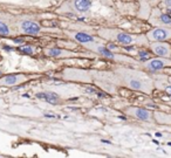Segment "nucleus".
I'll return each mask as SVG.
<instances>
[{
	"label": "nucleus",
	"mask_w": 171,
	"mask_h": 158,
	"mask_svg": "<svg viewBox=\"0 0 171 158\" xmlns=\"http://www.w3.org/2000/svg\"><path fill=\"white\" fill-rule=\"evenodd\" d=\"M18 35V32L14 27L13 20H8L0 15V36H15Z\"/></svg>",
	"instance_id": "nucleus-13"
},
{
	"label": "nucleus",
	"mask_w": 171,
	"mask_h": 158,
	"mask_svg": "<svg viewBox=\"0 0 171 158\" xmlns=\"http://www.w3.org/2000/svg\"><path fill=\"white\" fill-rule=\"evenodd\" d=\"M66 35L70 40H73L74 42L83 46L84 48H87L88 51L90 52H94L97 46L100 45H104L106 41L103 39H97L95 36L85 33V32H81V31H65Z\"/></svg>",
	"instance_id": "nucleus-3"
},
{
	"label": "nucleus",
	"mask_w": 171,
	"mask_h": 158,
	"mask_svg": "<svg viewBox=\"0 0 171 158\" xmlns=\"http://www.w3.org/2000/svg\"><path fill=\"white\" fill-rule=\"evenodd\" d=\"M142 67L151 73L156 71H161L165 68L171 67V59L170 57H151V59H146L142 62Z\"/></svg>",
	"instance_id": "nucleus-7"
},
{
	"label": "nucleus",
	"mask_w": 171,
	"mask_h": 158,
	"mask_svg": "<svg viewBox=\"0 0 171 158\" xmlns=\"http://www.w3.org/2000/svg\"><path fill=\"white\" fill-rule=\"evenodd\" d=\"M92 0H66L56 12L59 14H85L92 9Z\"/></svg>",
	"instance_id": "nucleus-4"
},
{
	"label": "nucleus",
	"mask_w": 171,
	"mask_h": 158,
	"mask_svg": "<svg viewBox=\"0 0 171 158\" xmlns=\"http://www.w3.org/2000/svg\"><path fill=\"white\" fill-rule=\"evenodd\" d=\"M33 76L28 75V74H22V73H15V74H7L0 77V87H6V88H11V87H15V86H20V84L25 83L27 81H29Z\"/></svg>",
	"instance_id": "nucleus-8"
},
{
	"label": "nucleus",
	"mask_w": 171,
	"mask_h": 158,
	"mask_svg": "<svg viewBox=\"0 0 171 158\" xmlns=\"http://www.w3.org/2000/svg\"><path fill=\"white\" fill-rule=\"evenodd\" d=\"M146 39L152 41H168L171 40V27H154L146 32Z\"/></svg>",
	"instance_id": "nucleus-9"
},
{
	"label": "nucleus",
	"mask_w": 171,
	"mask_h": 158,
	"mask_svg": "<svg viewBox=\"0 0 171 158\" xmlns=\"http://www.w3.org/2000/svg\"><path fill=\"white\" fill-rule=\"evenodd\" d=\"M149 22L155 27H171V17L163 13L161 9L155 8L149 18Z\"/></svg>",
	"instance_id": "nucleus-11"
},
{
	"label": "nucleus",
	"mask_w": 171,
	"mask_h": 158,
	"mask_svg": "<svg viewBox=\"0 0 171 158\" xmlns=\"http://www.w3.org/2000/svg\"><path fill=\"white\" fill-rule=\"evenodd\" d=\"M161 5H163L164 7H168V8H171V0H160Z\"/></svg>",
	"instance_id": "nucleus-16"
},
{
	"label": "nucleus",
	"mask_w": 171,
	"mask_h": 158,
	"mask_svg": "<svg viewBox=\"0 0 171 158\" xmlns=\"http://www.w3.org/2000/svg\"><path fill=\"white\" fill-rule=\"evenodd\" d=\"M14 27L18 32V34L23 35H40L42 33V27L40 23L28 17H17L13 20Z\"/></svg>",
	"instance_id": "nucleus-5"
},
{
	"label": "nucleus",
	"mask_w": 171,
	"mask_h": 158,
	"mask_svg": "<svg viewBox=\"0 0 171 158\" xmlns=\"http://www.w3.org/2000/svg\"><path fill=\"white\" fill-rule=\"evenodd\" d=\"M151 53H154L156 56L161 57H170L171 56V45L166 41H152L149 42V46Z\"/></svg>",
	"instance_id": "nucleus-12"
},
{
	"label": "nucleus",
	"mask_w": 171,
	"mask_h": 158,
	"mask_svg": "<svg viewBox=\"0 0 171 158\" xmlns=\"http://www.w3.org/2000/svg\"><path fill=\"white\" fill-rule=\"evenodd\" d=\"M43 54L48 57L53 59H74V57H95V54H87V53H79L73 52L66 48H59V47H46L43 48Z\"/></svg>",
	"instance_id": "nucleus-6"
},
{
	"label": "nucleus",
	"mask_w": 171,
	"mask_h": 158,
	"mask_svg": "<svg viewBox=\"0 0 171 158\" xmlns=\"http://www.w3.org/2000/svg\"><path fill=\"white\" fill-rule=\"evenodd\" d=\"M115 75L117 76L121 86H126L131 90H136L150 95L154 90V81L142 70L129 67H116Z\"/></svg>",
	"instance_id": "nucleus-1"
},
{
	"label": "nucleus",
	"mask_w": 171,
	"mask_h": 158,
	"mask_svg": "<svg viewBox=\"0 0 171 158\" xmlns=\"http://www.w3.org/2000/svg\"><path fill=\"white\" fill-rule=\"evenodd\" d=\"M164 91L169 95V97L171 99V83H170V84H165V87H164Z\"/></svg>",
	"instance_id": "nucleus-17"
},
{
	"label": "nucleus",
	"mask_w": 171,
	"mask_h": 158,
	"mask_svg": "<svg viewBox=\"0 0 171 158\" xmlns=\"http://www.w3.org/2000/svg\"><path fill=\"white\" fill-rule=\"evenodd\" d=\"M97 35L104 41L118 43L121 46H149V40L146 39V35L130 34L118 28H100L97 29Z\"/></svg>",
	"instance_id": "nucleus-2"
},
{
	"label": "nucleus",
	"mask_w": 171,
	"mask_h": 158,
	"mask_svg": "<svg viewBox=\"0 0 171 158\" xmlns=\"http://www.w3.org/2000/svg\"><path fill=\"white\" fill-rule=\"evenodd\" d=\"M20 51H21L22 53H26V54L32 55V54H34V53L36 52V47L31 46V45H27V46H21V47H20Z\"/></svg>",
	"instance_id": "nucleus-15"
},
{
	"label": "nucleus",
	"mask_w": 171,
	"mask_h": 158,
	"mask_svg": "<svg viewBox=\"0 0 171 158\" xmlns=\"http://www.w3.org/2000/svg\"><path fill=\"white\" fill-rule=\"evenodd\" d=\"M128 1H131V0H128Z\"/></svg>",
	"instance_id": "nucleus-19"
},
{
	"label": "nucleus",
	"mask_w": 171,
	"mask_h": 158,
	"mask_svg": "<svg viewBox=\"0 0 171 158\" xmlns=\"http://www.w3.org/2000/svg\"><path fill=\"white\" fill-rule=\"evenodd\" d=\"M35 96L38 99L45 100L46 102L51 103V104H59L61 102V97L59 96V94H56L55 91H51V90H47V91H40V93H36Z\"/></svg>",
	"instance_id": "nucleus-14"
},
{
	"label": "nucleus",
	"mask_w": 171,
	"mask_h": 158,
	"mask_svg": "<svg viewBox=\"0 0 171 158\" xmlns=\"http://www.w3.org/2000/svg\"><path fill=\"white\" fill-rule=\"evenodd\" d=\"M170 59H171V56H170Z\"/></svg>",
	"instance_id": "nucleus-20"
},
{
	"label": "nucleus",
	"mask_w": 171,
	"mask_h": 158,
	"mask_svg": "<svg viewBox=\"0 0 171 158\" xmlns=\"http://www.w3.org/2000/svg\"><path fill=\"white\" fill-rule=\"evenodd\" d=\"M124 113L130 116L134 117L138 121H144V122H152L154 121V114L148 110V109L144 108H140V107H128L124 109Z\"/></svg>",
	"instance_id": "nucleus-10"
},
{
	"label": "nucleus",
	"mask_w": 171,
	"mask_h": 158,
	"mask_svg": "<svg viewBox=\"0 0 171 158\" xmlns=\"http://www.w3.org/2000/svg\"><path fill=\"white\" fill-rule=\"evenodd\" d=\"M168 80H169V82H170V83H171V77H169V79H168Z\"/></svg>",
	"instance_id": "nucleus-18"
}]
</instances>
